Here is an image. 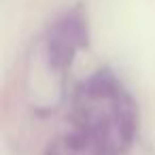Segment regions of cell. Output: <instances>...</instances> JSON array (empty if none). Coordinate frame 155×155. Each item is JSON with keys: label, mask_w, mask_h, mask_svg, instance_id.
<instances>
[{"label": "cell", "mask_w": 155, "mask_h": 155, "mask_svg": "<svg viewBox=\"0 0 155 155\" xmlns=\"http://www.w3.org/2000/svg\"><path fill=\"white\" fill-rule=\"evenodd\" d=\"M77 119L83 140L110 155L121 151L134 130V113L121 89L106 79H96L77 98Z\"/></svg>", "instance_id": "6da1fadb"}]
</instances>
